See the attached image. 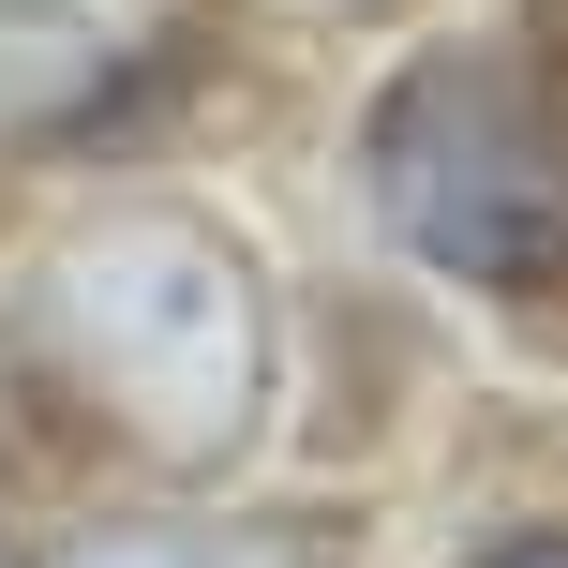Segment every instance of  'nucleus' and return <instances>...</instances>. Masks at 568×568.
Returning a JSON list of instances; mask_svg holds the SVG:
<instances>
[{
	"label": "nucleus",
	"mask_w": 568,
	"mask_h": 568,
	"mask_svg": "<svg viewBox=\"0 0 568 568\" xmlns=\"http://www.w3.org/2000/svg\"><path fill=\"white\" fill-rule=\"evenodd\" d=\"M374 210L404 255L464 284H539L568 255V135L509 60L449 45L374 105Z\"/></svg>",
	"instance_id": "nucleus-2"
},
{
	"label": "nucleus",
	"mask_w": 568,
	"mask_h": 568,
	"mask_svg": "<svg viewBox=\"0 0 568 568\" xmlns=\"http://www.w3.org/2000/svg\"><path fill=\"white\" fill-rule=\"evenodd\" d=\"M60 568H195V539H165V524H105V539H75Z\"/></svg>",
	"instance_id": "nucleus-3"
},
{
	"label": "nucleus",
	"mask_w": 568,
	"mask_h": 568,
	"mask_svg": "<svg viewBox=\"0 0 568 568\" xmlns=\"http://www.w3.org/2000/svg\"><path fill=\"white\" fill-rule=\"evenodd\" d=\"M30 344L75 404H105L165 464H210L255 419V270L195 210H135V225L60 240L30 270Z\"/></svg>",
	"instance_id": "nucleus-1"
},
{
	"label": "nucleus",
	"mask_w": 568,
	"mask_h": 568,
	"mask_svg": "<svg viewBox=\"0 0 568 568\" xmlns=\"http://www.w3.org/2000/svg\"><path fill=\"white\" fill-rule=\"evenodd\" d=\"M494 568H568V539H524V554H494Z\"/></svg>",
	"instance_id": "nucleus-4"
}]
</instances>
